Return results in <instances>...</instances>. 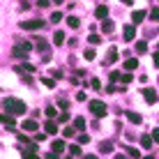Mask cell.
<instances>
[{"mask_svg":"<svg viewBox=\"0 0 159 159\" xmlns=\"http://www.w3.org/2000/svg\"><path fill=\"white\" fill-rule=\"evenodd\" d=\"M2 108L5 113H12V116H23L28 108H25V104L21 99H16V97H5L2 99Z\"/></svg>","mask_w":159,"mask_h":159,"instance_id":"obj_1","label":"cell"},{"mask_svg":"<svg viewBox=\"0 0 159 159\" xmlns=\"http://www.w3.org/2000/svg\"><path fill=\"white\" fill-rule=\"evenodd\" d=\"M90 113H92L95 118H104V116L108 113V108H106V104H104V102L92 99V102H90Z\"/></svg>","mask_w":159,"mask_h":159,"instance_id":"obj_2","label":"cell"},{"mask_svg":"<svg viewBox=\"0 0 159 159\" xmlns=\"http://www.w3.org/2000/svg\"><path fill=\"white\" fill-rule=\"evenodd\" d=\"M21 129L28 131V134H35V131L39 129V125H37V118H28V120H23V122H21Z\"/></svg>","mask_w":159,"mask_h":159,"instance_id":"obj_3","label":"cell"},{"mask_svg":"<svg viewBox=\"0 0 159 159\" xmlns=\"http://www.w3.org/2000/svg\"><path fill=\"white\" fill-rule=\"evenodd\" d=\"M21 28H23V30H39V28H44V21H42V19H35V21H21Z\"/></svg>","mask_w":159,"mask_h":159,"instance_id":"obj_4","label":"cell"},{"mask_svg":"<svg viewBox=\"0 0 159 159\" xmlns=\"http://www.w3.org/2000/svg\"><path fill=\"white\" fill-rule=\"evenodd\" d=\"M16 116H12V113H5L2 111V125L7 127L9 131H14V127H16V120H14Z\"/></svg>","mask_w":159,"mask_h":159,"instance_id":"obj_5","label":"cell"},{"mask_svg":"<svg viewBox=\"0 0 159 159\" xmlns=\"http://www.w3.org/2000/svg\"><path fill=\"white\" fill-rule=\"evenodd\" d=\"M143 99L148 104H157V90H155V88H145V90H143Z\"/></svg>","mask_w":159,"mask_h":159,"instance_id":"obj_6","label":"cell"},{"mask_svg":"<svg viewBox=\"0 0 159 159\" xmlns=\"http://www.w3.org/2000/svg\"><path fill=\"white\" fill-rule=\"evenodd\" d=\"M136 37V28L134 25H125V30H122V39L125 42H131Z\"/></svg>","mask_w":159,"mask_h":159,"instance_id":"obj_7","label":"cell"},{"mask_svg":"<svg viewBox=\"0 0 159 159\" xmlns=\"http://www.w3.org/2000/svg\"><path fill=\"white\" fill-rule=\"evenodd\" d=\"M131 21H134V25L143 23V21H145V12H143V9H136V12L131 14Z\"/></svg>","mask_w":159,"mask_h":159,"instance_id":"obj_8","label":"cell"},{"mask_svg":"<svg viewBox=\"0 0 159 159\" xmlns=\"http://www.w3.org/2000/svg\"><path fill=\"white\" fill-rule=\"evenodd\" d=\"M44 129H46V134H51V136H56V134H58V125H56V120H53V118H51V120H48V122H46V125H44Z\"/></svg>","mask_w":159,"mask_h":159,"instance_id":"obj_9","label":"cell"},{"mask_svg":"<svg viewBox=\"0 0 159 159\" xmlns=\"http://www.w3.org/2000/svg\"><path fill=\"white\" fill-rule=\"evenodd\" d=\"M125 113H127V120H129V122H134V125H141V120H143V118H141V113H136V111H125Z\"/></svg>","mask_w":159,"mask_h":159,"instance_id":"obj_10","label":"cell"},{"mask_svg":"<svg viewBox=\"0 0 159 159\" xmlns=\"http://www.w3.org/2000/svg\"><path fill=\"white\" fill-rule=\"evenodd\" d=\"M102 30L111 35V32L116 30V23H113V21H108V19H104V21H102Z\"/></svg>","mask_w":159,"mask_h":159,"instance_id":"obj_11","label":"cell"},{"mask_svg":"<svg viewBox=\"0 0 159 159\" xmlns=\"http://www.w3.org/2000/svg\"><path fill=\"white\" fill-rule=\"evenodd\" d=\"M118 60V48H108V53H106V65H113Z\"/></svg>","mask_w":159,"mask_h":159,"instance_id":"obj_12","label":"cell"},{"mask_svg":"<svg viewBox=\"0 0 159 159\" xmlns=\"http://www.w3.org/2000/svg\"><path fill=\"white\" fill-rule=\"evenodd\" d=\"M95 16H97V19H106V16H108V7H106V5H99V7L95 9Z\"/></svg>","mask_w":159,"mask_h":159,"instance_id":"obj_13","label":"cell"},{"mask_svg":"<svg viewBox=\"0 0 159 159\" xmlns=\"http://www.w3.org/2000/svg\"><path fill=\"white\" fill-rule=\"evenodd\" d=\"M152 141H155L152 136H148V134H141V145H143L145 150H150V148H152Z\"/></svg>","mask_w":159,"mask_h":159,"instance_id":"obj_14","label":"cell"},{"mask_svg":"<svg viewBox=\"0 0 159 159\" xmlns=\"http://www.w3.org/2000/svg\"><path fill=\"white\" fill-rule=\"evenodd\" d=\"M111 150H113V143H111V141H102V143H99V152H102V155H108Z\"/></svg>","mask_w":159,"mask_h":159,"instance_id":"obj_15","label":"cell"},{"mask_svg":"<svg viewBox=\"0 0 159 159\" xmlns=\"http://www.w3.org/2000/svg\"><path fill=\"white\" fill-rule=\"evenodd\" d=\"M23 72H35V65H30V62L19 65V67H16V74H23Z\"/></svg>","mask_w":159,"mask_h":159,"instance_id":"obj_16","label":"cell"},{"mask_svg":"<svg viewBox=\"0 0 159 159\" xmlns=\"http://www.w3.org/2000/svg\"><path fill=\"white\" fill-rule=\"evenodd\" d=\"M51 150H53V152H62V150H65V141H62V139H56V141L51 143Z\"/></svg>","mask_w":159,"mask_h":159,"instance_id":"obj_17","label":"cell"},{"mask_svg":"<svg viewBox=\"0 0 159 159\" xmlns=\"http://www.w3.org/2000/svg\"><path fill=\"white\" fill-rule=\"evenodd\" d=\"M35 150H37V148H25V150H23V159H39V157H37L35 155Z\"/></svg>","mask_w":159,"mask_h":159,"instance_id":"obj_18","label":"cell"},{"mask_svg":"<svg viewBox=\"0 0 159 159\" xmlns=\"http://www.w3.org/2000/svg\"><path fill=\"white\" fill-rule=\"evenodd\" d=\"M136 67H139V60H136V58H127V60H125V69L131 72V69H136Z\"/></svg>","mask_w":159,"mask_h":159,"instance_id":"obj_19","label":"cell"},{"mask_svg":"<svg viewBox=\"0 0 159 159\" xmlns=\"http://www.w3.org/2000/svg\"><path fill=\"white\" fill-rule=\"evenodd\" d=\"M72 127H74L76 131L85 129V118H74V125H72Z\"/></svg>","mask_w":159,"mask_h":159,"instance_id":"obj_20","label":"cell"},{"mask_svg":"<svg viewBox=\"0 0 159 159\" xmlns=\"http://www.w3.org/2000/svg\"><path fill=\"white\" fill-rule=\"evenodd\" d=\"M14 58H19V60H25V58H28V51H23V48L14 46Z\"/></svg>","mask_w":159,"mask_h":159,"instance_id":"obj_21","label":"cell"},{"mask_svg":"<svg viewBox=\"0 0 159 159\" xmlns=\"http://www.w3.org/2000/svg\"><path fill=\"white\" fill-rule=\"evenodd\" d=\"M35 46H37V51H46V48H48V42L44 39V37H39V39L35 42Z\"/></svg>","mask_w":159,"mask_h":159,"instance_id":"obj_22","label":"cell"},{"mask_svg":"<svg viewBox=\"0 0 159 159\" xmlns=\"http://www.w3.org/2000/svg\"><path fill=\"white\" fill-rule=\"evenodd\" d=\"M67 25H69V28H72V30H76V28H79V25H81V21L76 19V16H69V19H67Z\"/></svg>","mask_w":159,"mask_h":159,"instance_id":"obj_23","label":"cell"},{"mask_svg":"<svg viewBox=\"0 0 159 159\" xmlns=\"http://www.w3.org/2000/svg\"><path fill=\"white\" fill-rule=\"evenodd\" d=\"M95 56H97V53H95V48H88V51L83 53V58L88 60V62H92V60H95Z\"/></svg>","mask_w":159,"mask_h":159,"instance_id":"obj_24","label":"cell"},{"mask_svg":"<svg viewBox=\"0 0 159 159\" xmlns=\"http://www.w3.org/2000/svg\"><path fill=\"white\" fill-rule=\"evenodd\" d=\"M125 150H127V155H129L131 159H139V157H141V152L136 150V148H125Z\"/></svg>","mask_w":159,"mask_h":159,"instance_id":"obj_25","label":"cell"},{"mask_svg":"<svg viewBox=\"0 0 159 159\" xmlns=\"http://www.w3.org/2000/svg\"><path fill=\"white\" fill-rule=\"evenodd\" d=\"M148 51V42H136V53H145Z\"/></svg>","mask_w":159,"mask_h":159,"instance_id":"obj_26","label":"cell"},{"mask_svg":"<svg viewBox=\"0 0 159 159\" xmlns=\"http://www.w3.org/2000/svg\"><path fill=\"white\" fill-rule=\"evenodd\" d=\"M62 42H65V32H56V35H53V44H58V46H60Z\"/></svg>","mask_w":159,"mask_h":159,"instance_id":"obj_27","label":"cell"},{"mask_svg":"<svg viewBox=\"0 0 159 159\" xmlns=\"http://www.w3.org/2000/svg\"><path fill=\"white\" fill-rule=\"evenodd\" d=\"M74 131H76L74 127H65V129H62V136H65V139H72V136H74Z\"/></svg>","mask_w":159,"mask_h":159,"instance_id":"obj_28","label":"cell"},{"mask_svg":"<svg viewBox=\"0 0 159 159\" xmlns=\"http://www.w3.org/2000/svg\"><path fill=\"white\" fill-rule=\"evenodd\" d=\"M120 81H122V83H131L134 76H131V74H120Z\"/></svg>","mask_w":159,"mask_h":159,"instance_id":"obj_29","label":"cell"},{"mask_svg":"<svg viewBox=\"0 0 159 159\" xmlns=\"http://www.w3.org/2000/svg\"><path fill=\"white\" fill-rule=\"evenodd\" d=\"M44 113H46L48 118H56V113H58V111H56V106H46V111H44Z\"/></svg>","mask_w":159,"mask_h":159,"instance_id":"obj_30","label":"cell"},{"mask_svg":"<svg viewBox=\"0 0 159 159\" xmlns=\"http://www.w3.org/2000/svg\"><path fill=\"white\" fill-rule=\"evenodd\" d=\"M19 48H23V51H32V44L30 42H19Z\"/></svg>","mask_w":159,"mask_h":159,"instance_id":"obj_31","label":"cell"},{"mask_svg":"<svg viewBox=\"0 0 159 159\" xmlns=\"http://www.w3.org/2000/svg\"><path fill=\"white\" fill-rule=\"evenodd\" d=\"M150 19H152V21H159V7H152V12H150Z\"/></svg>","mask_w":159,"mask_h":159,"instance_id":"obj_32","label":"cell"},{"mask_svg":"<svg viewBox=\"0 0 159 159\" xmlns=\"http://www.w3.org/2000/svg\"><path fill=\"white\" fill-rule=\"evenodd\" d=\"M88 42H90V44H99L102 37H99V35H90V37H88Z\"/></svg>","mask_w":159,"mask_h":159,"instance_id":"obj_33","label":"cell"},{"mask_svg":"<svg viewBox=\"0 0 159 159\" xmlns=\"http://www.w3.org/2000/svg\"><path fill=\"white\" fill-rule=\"evenodd\" d=\"M44 85L46 88H56V79H44Z\"/></svg>","mask_w":159,"mask_h":159,"instance_id":"obj_34","label":"cell"},{"mask_svg":"<svg viewBox=\"0 0 159 159\" xmlns=\"http://www.w3.org/2000/svg\"><path fill=\"white\" fill-rule=\"evenodd\" d=\"M51 21H53V23H58V21H62V14H60V12H53Z\"/></svg>","mask_w":159,"mask_h":159,"instance_id":"obj_35","label":"cell"},{"mask_svg":"<svg viewBox=\"0 0 159 159\" xmlns=\"http://www.w3.org/2000/svg\"><path fill=\"white\" fill-rule=\"evenodd\" d=\"M88 141H90V136H88V134H79V143H88Z\"/></svg>","mask_w":159,"mask_h":159,"instance_id":"obj_36","label":"cell"},{"mask_svg":"<svg viewBox=\"0 0 159 159\" xmlns=\"http://www.w3.org/2000/svg\"><path fill=\"white\" fill-rule=\"evenodd\" d=\"M69 150H72V155H74V157H79V155H81V148H79V145H72Z\"/></svg>","mask_w":159,"mask_h":159,"instance_id":"obj_37","label":"cell"},{"mask_svg":"<svg viewBox=\"0 0 159 159\" xmlns=\"http://www.w3.org/2000/svg\"><path fill=\"white\" fill-rule=\"evenodd\" d=\"M108 79H111L113 83H116V81H120V72H111V76H108Z\"/></svg>","mask_w":159,"mask_h":159,"instance_id":"obj_38","label":"cell"},{"mask_svg":"<svg viewBox=\"0 0 159 159\" xmlns=\"http://www.w3.org/2000/svg\"><path fill=\"white\" fill-rule=\"evenodd\" d=\"M58 155H60V152H53L51 150V152H46V159H58Z\"/></svg>","mask_w":159,"mask_h":159,"instance_id":"obj_39","label":"cell"},{"mask_svg":"<svg viewBox=\"0 0 159 159\" xmlns=\"http://www.w3.org/2000/svg\"><path fill=\"white\" fill-rule=\"evenodd\" d=\"M76 99H79V102H85L88 97H85V92H76Z\"/></svg>","mask_w":159,"mask_h":159,"instance_id":"obj_40","label":"cell"},{"mask_svg":"<svg viewBox=\"0 0 159 159\" xmlns=\"http://www.w3.org/2000/svg\"><path fill=\"white\" fill-rule=\"evenodd\" d=\"M58 120H60V122H67V120H69V116H67V113H60V116H58Z\"/></svg>","mask_w":159,"mask_h":159,"instance_id":"obj_41","label":"cell"},{"mask_svg":"<svg viewBox=\"0 0 159 159\" xmlns=\"http://www.w3.org/2000/svg\"><path fill=\"white\" fill-rule=\"evenodd\" d=\"M152 139H155V143H159V129L152 131Z\"/></svg>","mask_w":159,"mask_h":159,"instance_id":"obj_42","label":"cell"},{"mask_svg":"<svg viewBox=\"0 0 159 159\" xmlns=\"http://www.w3.org/2000/svg\"><path fill=\"white\" fill-rule=\"evenodd\" d=\"M152 60H155V67H159V51L155 53V58H152Z\"/></svg>","mask_w":159,"mask_h":159,"instance_id":"obj_43","label":"cell"},{"mask_svg":"<svg viewBox=\"0 0 159 159\" xmlns=\"http://www.w3.org/2000/svg\"><path fill=\"white\" fill-rule=\"evenodd\" d=\"M48 2L51 0H39V7H48Z\"/></svg>","mask_w":159,"mask_h":159,"instance_id":"obj_44","label":"cell"},{"mask_svg":"<svg viewBox=\"0 0 159 159\" xmlns=\"http://www.w3.org/2000/svg\"><path fill=\"white\" fill-rule=\"evenodd\" d=\"M83 159H97V155H85Z\"/></svg>","mask_w":159,"mask_h":159,"instance_id":"obj_45","label":"cell"},{"mask_svg":"<svg viewBox=\"0 0 159 159\" xmlns=\"http://www.w3.org/2000/svg\"><path fill=\"white\" fill-rule=\"evenodd\" d=\"M116 159H127V155H116Z\"/></svg>","mask_w":159,"mask_h":159,"instance_id":"obj_46","label":"cell"},{"mask_svg":"<svg viewBox=\"0 0 159 159\" xmlns=\"http://www.w3.org/2000/svg\"><path fill=\"white\" fill-rule=\"evenodd\" d=\"M122 2H125V5H134V0H122Z\"/></svg>","mask_w":159,"mask_h":159,"instance_id":"obj_47","label":"cell"},{"mask_svg":"<svg viewBox=\"0 0 159 159\" xmlns=\"http://www.w3.org/2000/svg\"><path fill=\"white\" fill-rule=\"evenodd\" d=\"M145 159H155V157H145Z\"/></svg>","mask_w":159,"mask_h":159,"instance_id":"obj_48","label":"cell"},{"mask_svg":"<svg viewBox=\"0 0 159 159\" xmlns=\"http://www.w3.org/2000/svg\"><path fill=\"white\" fill-rule=\"evenodd\" d=\"M67 159H74V155H72V157H67Z\"/></svg>","mask_w":159,"mask_h":159,"instance_id":"obj_49","label":"cell"}]
</instances>
